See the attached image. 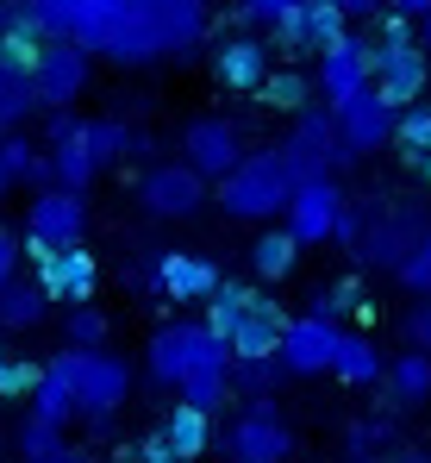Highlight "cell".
Wrapping results in <instances>:
<instances>
[{"mask_svg":"<svg viewBox=\"0 0 431 463\" xmlns=\"http://www.w3.org/2000/svg\"><path fill=\"white\" fill-rule=\"evenodd\" d=\"M207 25H213L207 0H132L126 38L113 44L107 63H119V70H144V63H163V57L188 63L207 44Z\"/></svg>","mask_w":431,"mask_h":463,"instance_id":"6da1fadb","label":"cell"},{"mask_svg":"<svg viewBox=\"0 0 431 463\" xmlns=\"http://www.w3.org/2000/svg\"><path fill=\"white\" fill-rule=\"evenodd\" d=\"M207 326L231 345V357H282L287 313L276 295H263L250 282H219L207 295Z\"/></svg>","mask_w":431,"mask_h":463,"instance_id":"7a4b0ae2","label":"cell"},{"mask_svg":"<svg viewBox=\"0 0 431 463\" xmlns=\"http://www.w3.org/2000/svg\"><path fill=\"white\" fill-rule=\"evenodd\" d=\"M300 182H306V175H300V163L287 156V145L250 151L225 182H219V207H225L231 220H276V213H287V201H294Z\"/></svg>","mask_w":431,"mask_h":463,"instance_id":"3957f363","label":"cell"},{"mask_svg":"<svg viewBox=\"0 0 431 463\" xmlns=\"http://www.w3.org/2000/svg\"><path fill=\"white\" fill-rule=\"evenodd\" d=\"M144 364H150V376L163 388H182L188 376H201V370L231 364V345L219 338L207 319H175V326H156V332H150Z\"/></svg>","mask_w":431,"mask_h":463,"instance_id":"277c9868","label":"cell"},{"mask_svg":"<svg viewBox=\"0 0 431 463\" xmlns=\"http://www.w3.org/2000/svg\"><path fill=\"white\" fill-rule=\"evenodd\" d=\"M70 376H75V401H81V426L107 432V420L132 401V364L107 345H70Z\"/></svg>","mask_w":431,"mask_h":463,"instance_id":"5b68a950","label":"cell"},{"mask_svg":"<svg viewBox=\"0 0 431 463\" xmlns=\"http://www.w3.org/2000/svg\"><path fill=\"white\" fill-rule=\"evenodd\" d=\"M32 6L51 38H75L94 57H113V44L126 38V19H132V0H32Z\"/></svg>","mask_w":431,"mask_h":463,"instance_id":"8992f818","label":"cell"},{"mask_svg":"<svg viewBox=\"0 0 431 463\" xmlns=\"http://www.w3.org/2000/svg\"><path fill=\"white\" fill-rule=\"evenodd\" d=\"M426 81H431L426 44L407 32V13L388 6V19H381V44H375V88H381L394 107H413V100H426Z\"/></svg>","mask_w":431,"mask_h":463,"instance_id":"52a82bcc","label":"cell"},{"mask_svg":"<svg viewBox=\"0 0 431 463\" xmlns=\"http://www.w3.org/2000/svg\"><path fill=\"white\" fill-rule=\"evenodd\" d=\"M94 81V51L75 44V38H44L38 57H32V88H38V107L57 113V107H75Z\"/></svg>","mask_w":431,"mask_h":463,"instance_id":"ba28073f","label":"cell"},{"mask_svg":"<svg viewBox=\"0 0 431 463\" xmlns=\"http://www.w3.org/2000/svg\"><path fill=\"white\" fill-rule=\"evenodd\" d=\"M294 451H300V445H294V426L276 413L269 394L250 401V407L225 426V458H238V463H287Z\"/></svg>","mask_w":431,"mask_h":463,"instance_id":"9c48e42d","label":"cell"},{"mask_svg":"<svg viewBox=\"0 0 431 463\" xmlns=\"http://www.w3.org/2000/svg\"><path fill=\"white\" fill-rule=\"evenodd\" d=\"M88 238V194L51 182L32 207H25V250H57V244H81Z\"/></svg>","mask_w":431,"mask_h":463,"instance_id":"30bf717a","label":"cell"},{"mask_svg":"<svg viewBox=\"0 0 431 463\" xmlns=\"http://www.w3.org/2000/svg\"><path fill=\"white\" fill-rule=\"evenodd\" d=\"M287 156L300 163V175H338L344 163H351V145H344V132H338V113L319 100V107H300L294 113V132L282 138Z\"/></svg>","mask_w":431,"mask_h":463,"instance_id":"8fae6325","label":"cell"},{"mask_svg":"<svg viewBox=\"0 0 431 463\" xmlns=\"http://www.w3.org/2000/svg\"><path fill=\"white\" fill-rule=\"evenodd\" d=\"M138 201L150 220H194L207 207V175L182 156V163H150L138 175Z\"/></svg>","mask_w":431,"mask_h":463,"instance_id":"7c38bea8","label":"cell"},{"mask_svg":"<svg viewBox=\"0 0 431 463\" xmlns=\"http://www.w3.org/2000/svg\"><path fill=\"white\" fill-rule=\"evenodd\" d=\"M219 282H225L219 263L201 257V250H156V257L144 263V288L163 295V301H175V307H182V301H207Z\"/></svg>","mask_w":431,"mask_h":463,"instance_id":"4fadbf2b","label":"cell"},{"mask_svg":"<svg viewBox=\"0 0 431 463\" xmlns=\"http://www.w3.org/2000/svg\"><path fill=\"white\" fill-rule=\"evenodd\" d=\"M332 113H338V132H344V145L357 156H375L381 145H394V132H400V107H394L375 81H369L362 94H351L344 107H332Z\"/></svg>","mask_w":431,"mask_h":463,"instance_id":"5bb4252c","label":"cell"},{"mask_svg":"<svg viewBox=\"0 0 431 463\" xmlns=\"http://www.w3.org/2000/svg\"><path fill=\"white\" fill-rule=\"evenodd\" d=\"M32 263H38L44 295H51V301H63V307H81V301H94V295H100V263H94V250H88V244L38 250Z\"/></svg>","mask_w":431,"mask_h":463,"instance_id":"9a60e30c","label":"cell"},{"mask_svg":"<svg viewBox=\"0 0 431 463\" xmlns=\"http://www.w3.org/2000/svg\"><path fill=\"white\" fill-rule=\"evenodd\" d=\"M313 81H319V100H325V107H344L351 94H362V88L375 81V44L344 32L338 44L319 51V76Z\"/></svg>","mask_w":431,"mask_h":463,"instance_id":"2e32d148","label":"cell"},{"mask_svg":"<svg viewBox=\"0 0 431 463\" xmlns=\"http://www.w3.org/2000/svg\"><path fill=\"white\" fill-rule=\"evenodd\" d=\"M182 156L207 175V182H225L238 163H244V132L231 126V119H219V113H201V119H188V132H182Z\"/></svg>","mask_w":431,"mask_h":463,"instance_id":"e0dca14e","label":"cell"},{"mask_svg":"<svg viewBox=\"0 0 431 463\" xmlns=\"http://www.w3.org/2000/svg\"><path fill=\"white\" fill-rule=\"evenodd\" d=\"M344 220V188H338V175H306L300 188H294V201H287V232L300 238V244H325L332 232Z\"/></svg>","mask_w":431,"mask_h":463,"instance_id":"ac0fdd59","label":"cell"},{"mask_svg":"<svg viewBox=\"0 0 431 463\" xmlns=\"http://www.w3.org/2000/svg\"><path fill=\"white\" fill-rule=\"evenodd\" d=\"M338 326L325 319V313H300V319H287V332H282V364H287V376H319V370H332V357H338Z\"/></svg>","mask_w":431,"mask_h":463,"instance_id":"d6986e66","label":"cell"},{"mask_svg":"<svg viewBox=\"0 0 431 463\" xmlns=\"http://www.w3.org/2000/svg\"><path fill=\"white\" fill-rule=\"evenodd\" d=\"M431 220H419L413 207H381L369 226H362V257L375 263V269H400L407 263V250L426 238Z\"/></svg>","mask_w":431,"mask_h":463,"instance_id":"ffe728a7","label":"cell"},{"mask_svg":"<svg viewBox=\"0 0 431 463\" xmlns=\"http://www.w3.org/2000/svg\"><path fill=\"white\" fill-rule=\"evenodd\" d=\"M344 38V13L332 6V0H306V6H294L287 19H276V44H282L287 57H319L325 44H338Z\"/></svg>","mask_w":431,"mask_h":463,"instance_id":"44dd1931","label":"cell"},{"mask_svg":"<svg viewBox=\"0 0 431 463\" xmlns=\"http://www.w3.org/2000/svg\"><path fill=\"white\" fill-rule=\"evenodd\" d=\"M213 81L231 94H257L269 81V44L263 38H225L213 51Z\"/></svg>","mask_w":431,"mask_h":463,"instance_id":"7402d4cb","label":"cell"},{"mask_svg":"<svg viewBox=\"0 0 431 463\" xmlns=\"http://www.w3.org/2000/svg\"><path fill=\"white\" fill-rule=\"evenodd\" d=\"M32 413L38 420H57V426H70V420H81V401H75V376H70V345L44 364V376H38V388H32Z\"/></svg>","mask_w":431,"mask_h":463,"instance_id":"603a6c76","label":"cell"},{"mask_svg":"<svg viewBox=\"0 0 431 463\" xmlns=\"http://www.w3.org/2000/svg\"><path fill=\"white\" fill-rule=\"evenodd\" d=\"M163 445L175 451V463L207 458V445H213V413L194 407V401H175V407L163 413Z\"/></svg>","mask_w":431,"mask_h":463,"instance_id":"cb8c5ba5","label":"cell"},{"mask_svg":"<svg viewBox=\"0 0 431 463\" xmlns=\"http://www.w3.org/2000/svg\"><path fill=\"white\" fill-rule=\"evenodd\" d=\"M44 313H51V295H44V282L32 276V282H6L0 288V332H32V326H44Z\"/></svg>","mask_w":431,"mask_h":463,"instance_id":"d4e9b609","label":"cell"},{"mask_svg":"<svg viewBox=\"0 0 431 463\" xmlns=\"http://www.w3.org/2000/svg\"><path fill=\"white\" fill-rule=\"evenodd\" d=\"M332 376H338V383H351V388H369V383H381V376H388V364H381V351H375L369 338L344 332V338H338V357H332Z\"/></svg>","mask_w":431,"mask_h":463,"instance_id":"484cf974","label":"cell"},{"mask_svg":"<svg viewBox=\"0 0 431 463\" xmlns=\"http://www.w3.org/2000/svg\"><path fill=\"white\" fill-rule=\"evenodd\" d=\"M388 394L400 401V407H426L431 401V351H407V357H394L388 364Z\"/></svg>","mask_w":431,"mask_h":463,"instance_id":"4316f807","label":"cell"},{"mask_svg":"<svg viewBox=\"0 0 431 463\" xmlns=\"http://www.w3.org/2000/svg\"><path fill=\"white\" fill-rule=\"evenodd\" d=\"M300 250H306V244H300L287 226H276V232H263V238L250 244V269H257L263 282H282V276H294Z\"/></svg>","mask_w":431,"mask_h":463,"instance_id":"83f0119b","label":"cell"},{"mask_svg":"<svg viewBox=\"0 0 431 463\" xmlns=\"http://www.w3.org/2000/svg\"><path fill=\"white\" fill-rule=\"evenodd\" d=\"M88 138H94L100 169H113V163H126V156H144V151H150V138H144V132H132L126 119H88Z\"/></svg>","mask_w":431,"mask_h":463,"instance_id":"f1b7e54d","label":"cell"},{"mask_svg":"<svg viewBox=\"0 0 431 463\" xmlns=\"http://www.w3.org/2000/svg\"><path fill=\"white\" fill-rule=\"evenodd\" d=\"M0 163H6V175H13V182H57V175H51V156L38 151L19 126H13V132H0Z\"/></svg>","mask_w":431,"mask_h":463,"instance_id":"f546056e","label":"cell"},{"mask_svg":"<svg viewBox=\"0 0 431 463\" xmlns=\"http://www.w3.org/2000/svg\"><path fill=\"white\" fill-rule=\"evenodd\" d=\"M287 376L282 357H231V394H244V401H263V394H276V383Z\"/></svg>","mask_w":431,"mask_h":463,"instance_id":"4dcf8cb0","label":"cell"},{"mask_svg":"<svg viewBox=\"0 0 431 463\" xmlns=\"http://www.w3.org/2000/svg\"><path fill=\"white\" fill-rule=\"evenodd\" d=\"M313 94H319V81H306L300 70H269V81L257 88V100H269L276 113H300V107H313Z\"/></svg>","mask_w":431,"mask_h":463,"instance_id":"1f68e13d","label":"cell"},{"mask_svg":"<svg viewBox=\"0 0 431 463\" xmlns=\"http://www.w3.org/2000/svg\"><path fill=\"white\" fill-rule=\"evenodd\" d=\"M182 401H194V407H207V413H219L225 401H231V364H219V370H201V376H188V383L175 388Z\"/></svg>","mask_w":431,"mask_h":463,"instance_id":"d6a6232c","label":"cell"},{"mask_svg":"<svg viewBox=\"0 0 431 463\" xmlns=\"http://www.w3.org/2000/svg\"><path fill=\"white\" fill-rule=\"evenodd\" d=\"M57 451H63V426L32 413V420L19 426V458H25V463H44V458H57Z\"/></svg>","mask_w":431,"mask_h":463,"instance_id":"836d02e7","label":"cell"},{"mask_svg":"<svg viewBox=\"0 0 431 463\" xmlns=\"http://www.w3.org/2000/svg\"><path fill=\"white\" fill-rule=\"evenodd\" d=\"M394 145L407 156L431 151V100H413V107H400V132H394Z\"/></svg>","mask_w":431,"mask_h":463,"instance_id":"e575fe53","label":"cell"},{"mask_svg":"<svg viewBox=\"0 0 431 463\" xmlns=\"http://www.w3.org/2000/svg\"><path fill=\"white\" fill-rule=\"evenodd\" d=\"M63 345H107V313L94 307V301L70 307V332H63Z\"/></svg>","mask_w":431,"mask_h":463,"instance_id":"d590c367","label":"cell"},{"mask_svg":"<svg viewBox=\"0 0 431 463\" xmlns=\"http://www.w3.org/2000/svg\"><path fill=\"white\" fill-rule=\"evenodd\" d=\"M394 276H400V282H407L413 295H431V226H426V238H419V244L407 250V263H400Z\"/></svg>","mask_w":431,"mask_h":463,"instance_id":"8d00e7d4","label":"cell"},{"mask_svg":"<svg viewBox=\"0 0 431 463\" xmlns=\"http://www.w3.org/2000/svg\"><path fill=\"white\" fill-rule=\"evenodd\" d=\"M44 376V364H19V357H6L0 351V401H13V394H32Z\"/></svg>","mask_w":431,"mask_h":463,"instance_id":"74e56055","label":"cell"},{"mask_svg":"<svg viewBox=\"0 0 431 463\" xmlns=\"http://www.w3.org/2000/svg\"><path fill=\"white\" fill-rule=\"evenodd\" d=\"M351 307H357V282H332V288L319 282V288H313V313L338 319V313H351Z\"/></svg>","mask_w":431,"mask_h":463,"instance_id":"f35d334b","label":"cell"},{"mask_svg":"<svg viewBox=\"0 0 431 463\" xmlns=\"http://www.w3.org/2000/svg\"><path fill=\"white\" fill-rule=\"evenodd\" d=\"M294 6H306V0H238V19H250V25H276V19H287Z\"/></svg>","mask_w":431,"mask_h":463,"instance_id":"ab89813d","label":"cell"},{"mask_svg":"<svg viewBox=\"0 0 431 463\" xmlns=\"http://www.w3.org/2000/svg\"><path fill=\"white\" fill-rule=\"evenodd\" d=\"M119 463H175V451H169V445H163V432H156V439L126 445V451H119Z\"/></svg>","mask_w":431,"mask_h":463,"instance_id":"60d3db41","label":"cell"},{"mask_svg":"<svg viewBox=\"0 0 431 463\" xmlns=\"http://www.w3.org/2000/svg\"><path fill=\"white\" fill-rule=\"evenodd\" d=\"M407 338H413L419 351H431V295H419V307L407 313Z\"/></svg>","mask_w":431,"mask_h":463,"instance_id":"b9f144b4","label":"cell"},{"mask_svg":"<svg viewBox=\"0 0 431 463\" xmlns=\"http://www.w3.org/2000/svg\"><path fill=\"white\" fill-rule=\"evenodd\" d=\"M13 269H19V238H13L6 226H0V288L13 282Z\"/></svg>","mask_w":431,"mask_h":463,"instance_id":"7bdbcfd3","label":"cell"},{"mask_svg":"<svg viewBox=\"0 0 431 463\" xmlns=\"http://www.w3.org/2000/svg\"><path fill=\"white\" fill-rule=\"evenodd\" d=\"M344 19H375V13H388V0H332Z\"/></svg>","mask_w":431,"mask_h":463,"instance_id":"ee69618b","label":"cell"},{"mask_svg":"<svg viewBox=\"0 0 431 463\" xmlns=\"http://www.w3.org/2000/svg\"><path fill=\"white\" fill-rule=\"evenodd\" d=\"M388 6H394V13H407V19H426V13H431V0H388Z\"/></svg>","mask_w":431,"mask_h":463,"instance_id":"f6af8a7d","label":"cell"},{"mask_svg":"<svg viewBox=\"0 0 431 463\" xmlns=\"http://www.w3.org/2000/svg\"><path fill=\"white\" fill-rule=\"evenodd\" d=\"M44 463H94V458H88V451H75V445H63L57 458H44Z\"/></svg>","mask_w":431,"mask_h":463,"instance_id":"bcb514c9","label":"cell"},{"mask_svg":"<svg viewBox=\"0 0 431 463\" xmlns=\"http://www.w3.org/2000/svg\"><path fill=\"white\" fill-rule=\"evenodd\" d=\"M413 169H419V182L431 188V151H419V156H413Z\"/></svg>","mask_w":431,"mask_h":463,"instance_id":"7dc6e473","label":"cell"},{"mask_svg":"<svg viewBox=\"0 0 431 463\" xmlns=\"http://www.w3.org/2000/svg\"><path fill=\"white\" fill-rule=\"evenodd\" d=\"M394 463H431V458H426V451H400Z\"/></svg>","mask_w":431,"mask_h":463,"instance_id":"c3c4849f","label":"cell"},{"mask_svg":"<svg viewBox=\"0 0 431 463\" xmlns=\"http://www.w3.org/2000/svg\"><path fill=\"white\" fill-rule=\"evenodd\" d=\"M6 188H13V175H6V163H0V194H6Z\"/></svg>","mask_w":431,"mask_h":463,"instance_id":"681fc988","label":"cell"},{"mask_svg":"<svg viewBox=\"0 0 431 463\" xmlns=\"http://www.w3.org/2000/svg\"><path fill=\"white\" fill-rule=\"evenodd\" d=\"M426 51H431V13H426Z\"/></svg>","mask_w":431,"mask_h":463,"instance_id":"f907efd6","label":"cell"},{"mask_svg":"<svg viewBox=\"0 0 431 463\" xmlns=\"http://www.w3.org/2000/svg\"><path fill=\"white\" fill-rule=\"evenodd\" d=\"M0 132H6V113H0Z\"/></svg>","mask_w":431,"mask_h":463,"instance_id":"816d5d0a","label":"cell"},{"mask_svg":"<svg viewBox=\"0 0 431 463\" xmlns=\"http://www.w3.org/2000/svg\"><path fill=\"white\" fill-rule=\"evenodd\" d=\"M357 463H375V458H357Z\"/></svg>","mask_w":431,"mask_h":463,"instance_id":"f5cc1de1","label":"cell"}]
</instances>
